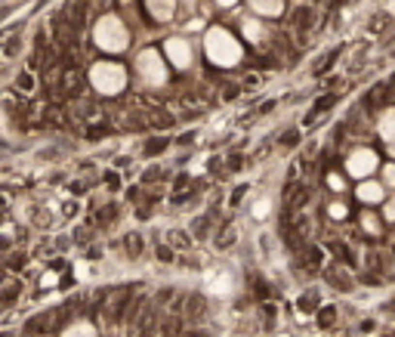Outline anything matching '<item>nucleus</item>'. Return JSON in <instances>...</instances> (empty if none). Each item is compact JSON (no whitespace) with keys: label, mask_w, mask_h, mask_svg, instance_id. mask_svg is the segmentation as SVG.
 <instances>
[{"label":"nucleus","mask_w":395,"mask_h":337,"mask_svg":"<svg viewBox=\"0 0 395 337\" xmlns=\"http://www.w3.org/2000/svg\"><path fill=\"white\" fill-rule=\"evenodd\" d=\"M204 53L213 65H220V68H235V65L241 62V56H244V47H241V40L232 34V31L220 28V25H213V28L204 31Z\"/></svg>","instance_id":"obj_1"},{"label":"nucleus","mask_w":395,"mask_h":337,"mask_svg":"<svg viewBox=\"0 0 395 337\" xmlns=\"http://www.w3.org/2000/svg\"><path fill=\"white\" fill-rule=\"evenodd\" d=\"M93 40L102 53H124L130 47V31L117 16H102L93 25Z\"/></svg>","instance_id":"obj_2"},{"label":"nucleus","mask_w":395,"mask_h":337,"mask_svg":"<svg viewBox=\"0 0 395 337\" xmlns=\"http://www.w3.org/2000/svg\"><path fill=\"white\" fill-rule=\"evenodd\" d=\"M90 84L99 96H117L127 87V68L117 62H96L90 68Z\"/></svg>","instance_id":"obj_3"},{"label":"nucleus","mask_w":395,"mask_h":337,"mask_svg":"<svg viewBox=\"0 0 395 337\" xmlns=\"http://www.w3.org/2000/svg\"><path fill=\"white\" fill-rule=\"evenodd\" d=\"M136 71H139V81L145 87H164L167 78H170V62H167L164 53L158 50H139L136 56Z\"/></svg>","instance_id":"obj_4"},{"label":"nucleus","mask_w":395,"mask_h":337,"mask_svg":"<svg viewBox=\"0 0 395 337\" xmlns=\"http://www.w3.org/2000/svg\"><path fill=\"white\" fill-rule=\"evenodd\" d=\"M377 167H380V158H377L374 149H355L346 158V173L352 176V180H361V183L371 180V176L377 173Z\"/></svg>","instance_id":"obj_5"},{"label":"nucleus","mask_w":395,"mask_h":337,"mask_svg":"<svg viewBox=\"0 0 395 337\" xmlns=\"http://www.w3.org/2000/svg\"><path fill=\"white\" fill-rule=\"evenodd\" d=\"M164 56H167V62H170L176 71H186L191 65V59H195V50H191V44L186 37H167Z\"/></svg>","instance_id":"obj_6"},{"label":"nucleus","mask_w":395,"mask_h":337,"mask_svg":"<svg viewBox=\"0 0 395 337\" xmlns=\"http://www.w3.org/2000/svg\"><path fill=\"white\" fill-rule=\"evenodd\" d=\"M235 288H238V285H235V275L229 269H210L204 275V291L213 294V297H232Z\"/></svg>","instance_id":"obj_7"},{"label":"nucleus","mask_w":395,"mask_h":337,"mask_svg":"<svg viewBox=\"0 0 395 337\" xmlns=\"http://www.w3.org/2000/svg\"><path fill=\"white\" fill-rule=\"evenodd\" d=\"M355 195H358L361 204H380V201L386 198V186L377 183V180H364V183H358Z\"/></svg>","instance_id":"obj_8"},{"label":"nucleus","mask_w":395,"mask_h":337,"mask_svg":"<svg viewBox=\"0 0 395 337\" xmlns=\"http://www.w3.org/2000/svg\"><path fill=\"white\" fill-rule=\"evenodd\" d=\"M241 34H244L250 44H263L266 40V25L259 16H244L241 19Z\"/></svg>","instance_id":"obj_9"},{"label":"nucleus","mask_w":395,"mask_h":337,"mask_svg":"<svg viewBox=\"0 0 395 337\" xmlns=\"http://www.w3.org/2000/svg\"><path fill=\"white\" fill-rule=\"evenodd\" d=\"M145 10L155 22H170L176 16V0H145Z\"/></svg>","instance_id":"obj_10"},{"label":"nucleus","mask_w":395,"mask_h":337,"mask_svg":"<svg viewBox=\"0 0 395 337\" xmlns=\"http://www.w3.org/2000/svg\"><path fill=\"white\" fill-rule=\"evenodd\" d=\"M247 3L253 10V16H259V19H278L284 13V0H247Z\"/></svg>","instance_id":"obj_11"},{"label":"nucleus","mask_w":395,"mask_h":337,"mask_svg":"<svg viewBox=\"0 0 395 337\" xmlns=\"http://www.w3.org/2000/svg\"><path fill=\"white\" fill-rule=\"evenodd\" d=\"M377 133L383 136L386 146H395V108H386L377 121Z\"/></svg>","instance_id":"obj_12"},{"label":"nucleus","mask_w":395,"mask_h":337,"mask_svg":"<svg viewBox=\"0 0 395 337\" xmlns=\"http://www.w3.org/2000/svg\"><path fill=\"white\" fill-rule=\"evenodd\" d=\"M62 337H99V331H96L90 322H71V325L62 331Z\"/></svg>","instance_id":"obj_13"},{"label":"nucleus","mask_w":395,"mask_h":337,"mask_svg":"<svg viewBox=\"0 0 395 337\" xmlns=\"http://www.w3.org/2000/svg\"><path fill=\"white\" fill-rule=\"evenodd\" d=\"M361 229L371 232V235H380V220H377L371 210H364V214H361Z\"/></svg>","instance_id":"obj_14"},{"label":"nucleus","mask_w":395,"mask_h":337,"mask_svg":"<svg viewBox=\"0 0 395 337\" xmlns=\"http://www.w3.org/2000/svg\"><path fill=\"white\" fill-rule=\"evenodd\" d=\"M269 214H272V201H269V198H259L256 204H253V217H256V220H266Z\"/></svg>","instance_id":"obj_15"},{"label":"nucleus","mask_w":395,"mask_h":337,"mask_svg":"<svg viewBox=\"0 0 395 337\" xmlns=\"http://www.w3.org/2000/svg\"><path fill=\"white\" fill-rule=\"evenodd\" d=\"M327 214L333 217V220H346V214H349V207L343 204V201H331V207H327Z\"/></svg>","instance_id":"obj_16"},{"label":"nucleus","mask_w":395,"mask_h":337,"mask_svg":"<svg viewBox=\"0 0 395 337\" xmlns=\"http://www.w3.org/2000/svg\"><path fill=\"white\" fill-rule=\"evenodd\" d=\"M380 183H383V186H392V189H395V161H389V164L383 167V180H380Z\"/></svg>","instance_id":"obj_17"},{"label":"nucleus","mask_w":395,"mask_h":337,"mask_svg":"<svg viewBox=\"0 0 395 337\" xmlns=\"http://www.w3.org/2000/svg\"><path fill=\"white\" fill-rule=\"evenodd\" d=\"M327 186H331L333 192H343V189H346V180H343L340 173H331V176H327Z\"/></svg>","instance_id":"obj_18"},{"label":"nucleus","mask_w":395,"mask_h":337,"mask_svg":"<svg viewBox=\"0 0 395 337\" xmlns=\"http://www.w3.org/2000/svg\"><path fill=\"white\" fill-rule=\"evenodd\" d=\"M383 217H386L389 223H395V198H386V201H383Z\"/></svg>","instance_id":"obj_19"},{"label":"nucleus","mask_w":395,"mask_h":337,"mask_svg":"<svg viewBox=\"0 0 395 337\" xmlns=\"http://www.w3.org/2000/svg\"><path fill=\"white\" fill-rule=\"evenodd\" d=\"M213 3H216V6H222V10H229V6H235L238 0H213Z\"/></svg>","instance_id":"obj_20"},{"label":"nucleus","mask_w":395,"mask_h":337,"mask_svg":"<svg viewBox=\"0 0 395 337\" xmlns=\"http://www.w3.org/2000/svg\"><path fill=\"white\" fill-rule=\"evenodd\" d=\"M389 158H392V161H395V146H389Z\"/></svg>","instance_id":"obj_21"}]
</instances>
